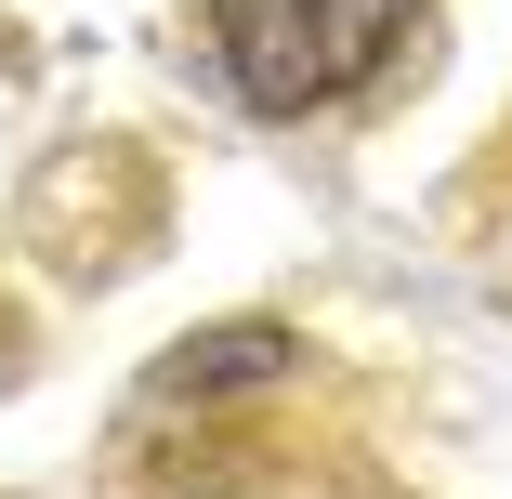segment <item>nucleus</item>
Returning <instances> with one entry per match:
<instances>
[{
    "instance_id": "nucleus-1",
    "label": "nucleus",
    "mask_w": 512,
    "mask_h": 499,
    "mask_svg": "<svg viewBox=\"0 0 512 499\" xmlns=\"http://www.w3.org/2000/svg\"><path fill=\"white\" fill-rule=\"evenodd\" d=\"M434 0H211L197 40H211L224 92L250 119H342L421 53Z\"/></svg>"
},
{
    "instance_id": "nucleus-2",
    "label": "nucleus",
    "mask_w": 512,
    "mask_h": 499,
    "mask_svg": "<svg viewBox=\"0 0 512 499\" xmlns=\"http://www.w3.org/2000/svg\"><path fill=\"white\" fill-rule=\"evenodd\" d=\"M302 368V329L276 316H224V329H184L158 368H145V408H224V394H263Z\"/></svg>"
}]
</instances>
